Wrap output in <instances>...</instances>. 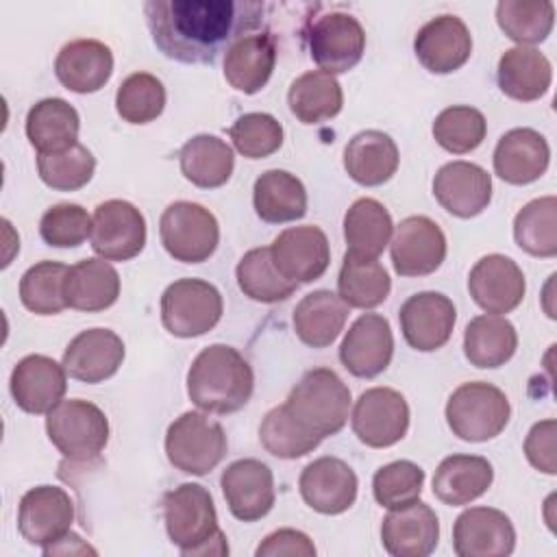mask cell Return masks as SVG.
<instances>
[{
	"label": "cell",
	"mask_w": 557,
	"mask_h": 557,
	"mask_svg": "<svg viewBox=\"0 0 557 557\" xmlns=\"http://www.w3.org/2000/svg\"><path fill=\"white\" fill-rule=\"evenodd\" d=\"M289 111L302 124H320L335 117L344 104L342 85L333 74L311 70L300 74L287 91Z\"/></svg>",
	"instance_id": "ab89813d"
},
{
	"label": "cell",
	"mask_w": 557,
	"mask_h": 557,
	"mask_svg": "<svg viewBox=\"0 0 557 557\" xmlns=\"http://www.w3.org/2000/svg\"><path fill=\"white\" fill-rule=\"evenodd\" d=\"M494 481V468L479 455H450L433 474V494L450 507L470 505L483 496Z\"/></svg>",
	"instance_id": "d6a6232c"
},
{
	"label": "cell",
	"mask_w": 557,
	"mask_h": 557,
	"mask_svg": "<svg viewBox=\"0 0 557 557\" xmlns=\"http://www.w3.org/2000/svg\"><path fill=\"white\" fill-rule=\"evenodd\" d=\"M165 109V87L148 72H135L122 81L115 94V111L128 124H148Z\"/></svg>",
	"instance_id": "c3c4849f"
},
{
	"label": "cell",
	"mask_w": 557,
	"mask_h": 557,
	"mask_svg": "<svg viewBox=\"0 0 557 557\" xmlns=\"http://www.w3.org/2000/svg\"><path fill=\"white\" fill-rule=\"evenodd\" d=\"M394 222L383 202L374 198L355 200L344 215V239L357 257L376 259L392 242Z\"/></svg>",
	"instance_id": "f35d334b"
},
{
	"label": "cell",
	"mask_w": 557,
	"mask_h": 557,
	"mask_svg": "<svg viewBox=\"0 0 557 557\" xmlns=\"http://www.w3.org/2000/svg\"><path fill=\"white\" fill-rule=\"evenodd\" d=\"M431 131L444 150L453 154H466L483 144L487 122L479 109L468 104H453L437 113Z\"/></svg>",
	"instance_id": "7dc6e473"
},
{
	"label": "cell",
	"mask_w": 557,
	"mask_h": 557,
	"mask_svg": "<svg viewBox=\"0 0 557 557\" xmlns=\"http://www.w3.org/2000/svg\"><path fill=\"white\" fill-rule=\"evenodd\" d=\"M159 237L172 259L183 263H202L220 244V224L207 207L178 200L168 205L161 213Z\"/></svg>",
	"instance_id": "9c48e42d"
},
{
	"label": "cell",
	"mask_w": 557,
	"mask_h": 557,
	"mask_svg": "<svg viewBox=\"0 0 557 557\" xmlns=\"http://www.w3.org/2000/svg\"><path fill=\"white\" fill-rule=\"evenodd\" d=\"M255 372L244 355L226 344L202 348L187 370V396L207 413H235L250 400Z\"/></svg>",
	"instance_id": "7a4b0ae2"
},
{
	"label": "cell",
	"mask_w": 557,
	"mask_h": 557,
	"mask_svg": "<svg viewBox=\"0 0 557 557\" xmlns=\"http://www.w3.org/2000/svg\"><path fill=\"white\" fill-rule=\"evenodd\" d=\"M67 265L59 261H39L20 278V300L37 315H57L67 307L63 283Z\"/></svg>",
	"instance_id": "f6af8a7d"
},
{
	"label": "cell",
	"mask_w": 557,
	"mask_h": 557,
	"mask_svg": "<svg viewBox=\"0 0 557 557\" xmlns=\"http://www.w3.org/2000/svg\"><path fill=\"white\" fill-rule=\"evenodd\" d=\"M413 52L429 72L450 74L472 54L470 28L457 15H437L416 33Z\"/></svg>",
	"instance_id": "603a6c76"
},
{
	"label": "cell",
	"mask_w": 557,
	"mask_h": 557,
	"mask_svg": "<svg viewBox=\"0 0 557 557\" xmlns=\"http://www.w3.org/2000/svg\"><path fill=\"white\" fill-rule=\"evenodd\" d=\"M228 511L242 522H257L270 513L276 500L274 474L259 459H237L220 476Z\"/></svg>",
	"instance_id": "d6986e66"
},
{
	"label": "cell",
	"mask_w": 557,
	"mask_h": 557,
	"mask_svg": "<svg viewBox=\"0 0 557 557\" xmlns=\"http://www.w3.org/2000/svg\"><path fill=\"white\" fill-rule=\"evenodd\" d=\"M516 548L511 518L494 507H470L453 527V550L459 557H507Z\"/></svg>",
	"instance_id": "ac0fdd59"
},
{
	"label": "cell",
	"mask_w": 557,
	"mask_h": 557,
	"mask_svg": "<svg viewBox=\"0 0 557 557\" xmlns=\"http://www.w3.org/2000/svg\"><path fill=\"white\" fill-rule=\"evenodd\" d=\"M398 322L405 342L413 350L433 352L450 339L457 309L442 292H418L400 305Z\"/></svg>",
	"instance_id": "2e32d148"
},
{
	"label": "cell",
	"mask_w": 557,
	"mask_h": 557,
	"mask_svg": "<svg viewBox=\"0 0 557 557\" xmlns=\"http://www.w3.org/2000/svg\"><path fill=\"white\" fill-rule=\"evenodd\" d=\"M348 305L331 289H315L302 296L294 309V331L311 348L331 346L348 320Z\"/></svg>",
	"instance_id": "836d02e7"
},
{
	"label": "cell",
	"mask_w": 557,
	"mask_h": 557,
	"mask_svg": "<svg viewBox=\"0 0 557 557\" xmlns=\"http://www.w3.org/2000/svg\"><path fill=\"white\" fill-rule=\"evenodd\" d=\"M163 522L168 537L183 555H228L224 531L211 492L200 483H181L163 496Z\"/></svg>",
	"instance_id": "3957f363"
},
{
	"label": "cell",
	"mask_w": 557,
	"mask_h": 557,
	"mask_svg": "<svg viewBox=\"0 0 557 557\" xmlns=\"http://www.w3.org/2000/svg\"><path fill=\"white\" fill-rule=\"evenodd\" d=\"M357 440L370 448L398 444L409 429V405L392 387H370L361 392L350 416Z\"/></svg>",
	"instance_id": "8fae6325"
},
{
	"label": "cell",
	"mask_w": 557,
	"mask_h": 557,
	"mask_svg": "<svg viewBox=\"0 0 557 557\" xmlns=\"http://www.w3.org/2000/svg\"><path fill=\"white\" fill-rule=\"evenodd\" d=\"M350 403L348 385L331 368H313L292 387L283 405L311 435L324 440L346 426Z\"/></svg>",
	"instance_id": "277c9868"
},
{
	"label": "cell",
	"mask_w": 557,
	"mask_h": 557,
	"mask_svg": "<svg viewBox=\"0 0 557 557\" xmlns=\"http://www.w3.org/2000/svg\"><path fill=\"white\" fill-rule=\"evenodd\" d=\"M392 265L400 276L433 274L446 259V235L440 224L426 215L400 220L389 242Z\"/></svg>",
	"instance_id": "5bb4252c"
},
{
	"label": "cell",
	"mask_w": 557,
	"mask_h": 557,
	"mask_svg": "<svg viewBox=\"0 0 557 557\" xmlns=\"http://www.w3.org/2000/svg\"><path fill=\"white\" fill-rule=\"evenodd\" d=\"M276 65V44L270 33L244 35L224 54V78L242 94L261 91Z\"/></svg>",
	"instance_id": "f1b7e54d"
},
{
	"label": "cell",
	"mask_w": 557,
	"mask_h": 557,
	"mask_svg": "<svg viewBox=\"0 0 557 557\" xmlns=\"http://www.w3.org/2000/svg\"><path fill=\"white\" fill-rule=\"evenodd\" d=\"M511 405L505 392L485 381L461 383L446 403V422L463 442H487L505 431Z\"/></svg>",
	"instance_id": "5b68a950"
},
{
	"label": "cell",
	"mask_w": 557,
	"mask_h": 557,
	"mask_svg": "<svg viewBox=\"0 0 557 557\" xmlns=\"http://www.w3.org/2000/svg\"><path fill=\"white\" fill-rule=\"evenodd\" d=\"M496 22L518 46L542 44L553 30L555 4L548 0H500Z\"/></svg>",
	"instance_id": "ee69618b"
},
{
	"label": "cell",
	"mask_w": 557,
	"mask_h": 557,
	"mask_svg": "<svg viewBox=\"0 0 557 557\" xmlns=\"http://www.w3.org/2000/svg\"><path fill=\"white\" fill-rule=\"evenodd\" d=\"M516 348V326L503 315H476L463 331V355L474 368H500L513 357Z\"/></svg>",
	"instance_id": "74e56055"
},
{
	"label": "cell",
	"mask_w": 557,
	"mask_h": 557,
	"mask_svg": "<svg viewBox=\"0 0 557 557\" xmlns=\"http://www.w3.org/2000/svg\"><path fill=\"white\" fill-rule=\"evenodd\" d=\"M46 431L57 450L74 463H85L100 457L109 442L107 413L98 405L83 398L61 400L48 413Z\"/></svg>",
	"instance_id": "8992f818"
},
{
	"label": "cell",
	"mask_w": 557,
	"mask_h": 557,
	"mask_svg": "<svg viewBox=\"0 0 557 557\" xmlns=\"http://www.w3.org/2000/svg\"><path fill=\"white\" fill-rule=\"evenodd\" d=\"M63 294L76 311H104L120 296V274L107 259H83L67 268Z\"/></svg>",
	"instance_id": "1f68e13d"
},
{
	"label": "cell",
	"mask_w": 557,
	"mask_h": 557,
	"mask_svg": "<svg viewBox=\"0 0 557 557\" xmlns=\"http://www.w3.org/2000/svg\"><path fill=\"white\" fill-rule=\"evenodd\" d=\"M89 239L100 259L128 261L146 246L144 213L128 200H104L91 215Z\"/></svg>",
	"instance_id": "7c38bea8"
},
{
	"label": "cell",
	"mask_w": 557,
	"mask_h": 557,
	"mask_svg": "<svg viewBox=\"0 0 557 557\" xmlns=\"http://www.w3.org/2000/svg\"><path fill=\"white\" fill-rule=\"evenodd\" d=\"M255 213L268 224L300 220L307 213V189L287 170H265L252 187Z\"/></svg>",
	"instance_id": "d590c367"
},
{
	"label": "cell",
	"mask_w": 557,
	"mask_h": 557,
	"mask_svg": "<svg viewBox=\"0 0 557 557\" xmlns=\"http://www.w3.org/2000/svg\"><path fill=\"white\" fill-rule=\"evenodd\" d=\"M398 146L383 131H361L344 148V170L348 176L363 185L376 187L387 183L398 170Z\"/></svg>",
	"instance_id": "f546056e"
},
{
	"label": "cell",
	"mask_w": 557,
	"mask_h": 557,
	"mask_svg": "<svg viewBox=\"0 0 557 557\" xmlns=\"http://www.w3.org/2000/svg\"><path fill=\"white\" fill-rule=\"evenodd\" d=\"M235 276H237V285L244 292V296H248L255 302H263V305H274L281 300H287L298 285L287 281L274 265L272 255H270V246H261V248H252L248 250L237 268H235Z\"/></svg>",
	"instance_id": "b9f144b4"
},
{
	"label": "cell",
	"mask_w": 557,
	"mask_h": 557,
	"mask_svg": "<svg viewBox=\"0 0 557 557\" xmlns=\"http://www.w3.org/2000/svg\"><path fill=\"white\" fill-rule=\"evenodd\" d=\"M516 244L542 259L557 255V198L542 196L527 202L513 218Z\"/></svg>",
	"instance_id": "7bdbcfd3"
},
{
	"label": "cell",
	"mask_w": 557,
	"mask_h": 557,
	"mask_svg": "<svg viewBox=\"0 0 557 557\" xmlns=\"http://www.w3.org/2000/svg\"><path fill=\"white\" fill-rule=\"evenodd\" d=\"M433 196L442 209L468 220L487 209L492 200V176L476 163L450 161L437 170Z\"/></svg>",
	"instance_id": "484cf974"
},
{
	"label": "cell",
	"mask_w": 557,
	"mask_h": 557,
	"mask_svg": "<svg viewBox=\"0 0 557 557\" xmlns=\"http://www.w3.org/2000/svg\"><path fill=\"white\" fill-rule=\"evenodd\" d=\"M389 289L392 281L383 263L376 259L357 257L352 252L344 255L337 276V296L348 307L374 309L387 300Z\"/></svg>",
	"instance_id": "60d3db41"
},
{
	"label": "cell",
	"mask_w": 557,
	"mask_h": 557,
	"mask_svg": "<svg viewBox=\"0 0 557 557\" xmlns=\"http://www.w3.org/2000/svg\"><path fill=\"white\" fill-rule=\"evenodd\" d=\"M226 450L228 442L222 424L202 411H185L168 426V461L185 474H209L226 457Z\"/></svg>",
	"instance_id": "52a82bcc"
},
{
	"label": "cell",
	"mask_w": 557,
	"mask_h": 557,
	"mask_svg": "<svg viewBox=\"0 0 557 557\" xmlns=\"http://www.w3.org/2000/svg\"><path fill=\"white\" fill-rule=\"evenodd\" d=\"M424 485V470L409 461L398 459L381 466L372 476L374 500L385 509L405 507L420 498Z\"/></svg>",
	"instance_id": "f907efd6"
},
{
	"label": "cell",
	"mask_w": 557,
	"mask_h": 557,
	"mask_svg": "<svg viewBox=\"0 0 557 557\" xmlns=\"http://www.w3.org/2000/svg\"><path fill=\"white\" fill-rule=\"evenodd\" d=\"M39 178L57 191H76L85 187L96 172V157L83 144H74L67 150L37 154Z\"/></svg>",
	"instance_id": "681fc988"
},
{
	"label": "cell",
	"mask_w": 557,
	"mask_h": 557,
	"mask_svg": "<svg viewBox=\"0 0 557 557\" xmlns=\"http://www.w3.org/2000/svg\"><path fill=\"white\" fill-rule=\"evenodd\" d=\"M178 161L183 176L202 189L222 187L235 170L233 148L218 135L209 133L187 139L178 152Z\"/></svg>",
	"instance_id": "8d00e7d4"
},
{
	"label": "cell",
	"mask_w": 557,
	"mask_h": 557,
	"mask_svg": "<svg viewBox=\"0 0 557 557\" xmlns=\"http://www.w3.org/2000/svg\"><path fill=\"white\" fill-rule=\"evenodd\" d=\"M307 46L313 63L326 74L352 70L366 52V30L361 22L344 11H331L309 22Z\"/></svg>",
	"instance_id": "30bf717a"
},
{
	"label": "cell",
	"mask_w": 557,
	"mask_h": 557,
	"mask_svg": "<svg viewBox=\"0 0 557 557\" xmlns=\"http://www.w3.org/2000/svg\"><path fill=\"white\" fill-rule=\"evenodd\" d=\"M261 446L278 459H298L320 446V437L311 435L285 405L270 409L259 426Z\"/></svg>",
	"instance_id": "bcb514c9"
},
{
	"label": "cell",
	"mask_w": 557,
	"mask_h": 557,
	"mask_svg": "<svg viewBox=\"0 0 557 557\" xmlns=\"http://www.w3.org/2000/svg\"><path fill=\"white\" fill-rule=\"evenodd\" d=\"M54 74L65 89L94 94L102 89L113 74V52L98 39H74L59 50Z\"/></svg>",
	"instance_id": "83f0119b"
},
{
	"label": "cell",
	"mask_w": 557,
	"mask_h": 557,
	"mask_svg": "<svg viewBox=\"0 0 557 557\" xmlns=\"http://www.w3.org/2000/svg\"><path fill=\"white\" fill-rule=\"evenodd\" d=\"M440 542V520L420 498L389 509L381 522V544L394 557H426Z\"/></svg>",
	"instance_id": "d4e9b609"
},
{
	"label": "cell",
	"mask_w": 557,
	"mask_h": 557,
	"mask_svg": "<svg viewBox=\"0 0 557 557\" xmlns=\"http://www.w3.org/2000/svg\"><path fill=\"white\" fill-rule=\"evenodd\" d=\"M276 270L292 283L318 281L331 263L329 237L320 226H289L270 246Z\"/></svg>",
	"instance_id": "9a60e30c"
},
{
	"label": "cell",
	"mask_w": 557,
	"mask_h": 557,
	"mask_svg": "<svg viewBox=\"0 0 557 557\" xmlns=\"http://www.w3.org/2000/svg\"><path fill=\"white\" fill-rule=\"evenodd\" d=\"M78 111L63 98H44L28 109L26 137L39 154L61 152L78 144Z\"/></svg>",
	"instance_id": "e575fe53"
},
{
	"label": "cell",
	"mask_w": 557,
	"mask_h": 557,
	"mask_svg": "<svg viewBox=\"0 0 557 557\" xmlns=\"http://www.w3.org/2000/svg\"><path fill=\"white\" fill-rule=\"evenodd\" d=\"M9 389L15 405L26 413H50L65 396L67 372L46 355H26L11 372Z\"/></svg>",
	"instance_id": "44dd1931"
},
{
	"label": "cell",
	"mask_w": 557,
	"mask_h": 557,
	"mask_svg": "<svg viewBox=\"0 0 557 557\" xmlns=\"http://www.w3.org/2000/svg\"><path fill=\"white\" fill-rule=\"evenodd\" d=\"M550 146L535 128H511L494 148V172L509 185H529L544 176Z\"/></svg>",
	"instance_id": "4316f807"
},
{
	"label": "cell",
	"mask_w": 557,
	"mask_h": 557,
	"mask_svg": "<svg viewBox=\"0 0 557 557\" xmlns=\"http://www.w3.org/2000/svg\"><path fill=\"white\" fill-rule=\"evenodd\" d=\"M74 500L59 485L30 487L17 507V531L41 550L59 542L74 522Z\"/></svg>",
	"instance_id": "4fadbf2b"
},
{
	"label": "cell",
	"mask_w": 557,
	"mask_h": 557,
	"mask_svg": "<svg viewBox=\"0 0 557 557\" xmlns=\"http://www.w3.org/2000/svg\"><path fill=\"white\" fill-rule=\"evenodd\" d=\"M228 137L246 159H265L283 146V126L270 113H244L228 128Z\"/></svg>",
	"instance_id": "816d5d0a"
},
{
	"label": "cell",
	"mask_w": 557,
	"mask_h": 557,
	"mask_svg": "<svg viewBox=\"0 0 557 557\" xmlns=\"http://www.w3.org/2000/svg\"><path fill=\"white\" fill-rule=\"evenodd\" d=\"M555 435H557V422L553 418H548V420L535 422L524 440V455H527L529 463L535 470L550 474V476L557 472Z\"/></svg>",
	"instance_id": "db71d44e"
},
{
	"label": "cell",
	"mask_w": 557,
	"mask_h": 557,
	"mask_svg": "<svg viewBox=\"0 0 557 557\" xmlns=\"http://www.w3.org/2000/svg\"><path fill=\"white\" fill-rule=\"evenodd\" d=\"M302 500L318 513L337 516L357 500V474L339 457H318L307 463L298 479Z\"/></svg>",
	"instance_id": "ffe728a7"
},
{
	"label": "cell",
	"mask_w": 557,
	"mask_h": 557,
	"mask_svg": "<svg viewBox=\"0 0 557 557\" xmlns=\"http://www.w3.org/2000/svg\"><path fill=\"white\" fill-rule=\"evenodd\" d=\"M257 557H313L315 546L311 537L296 529H278L263 537L255 550Z\"/></svg>",
	"instance_id": "11a10c76"
},
{
	"label": "cell",
	"mask_w": 557,
	"mask_h": 557,
	"mask_svg": "<svg viewBox=\"0 0 557 557\" xmlns=\"http://www.w3.org/2000/svg\"><path fill=\"white\" fill-rule=\"evenodd\" d=\"M124 355V342L115 331L87 329L70 339L61 363L72 379L94 385L111 379L120 370Z\"/></svg>",
	"instance_id": "cb8c5ba5"
},
{
	"label": "cell",
	"mask_w": 557,
	"mask_h": 557,
	"mask_svg": "<svg viewBox=\"0 0 557 557\" xmlns=\"http://www.w3.org/2000/svg\"><path fill=\"white\" fill-rule=\"evenodd\" d=\"M394 357L389 320L381 313L359 315L339 344L342 366L357 379H374L387 370Z\"/></svg>",
	"instance_id": "e0dca14e"
},
{
	"label": "cell",
	"mask_w": 557,
	"mask_h": 557,
	"mask_svg": "<svg viewBox=\"0 0 557 557\" xmlns=\"http://www.w3.org/2000/svg\"><path fill=\"white\" fill-rule=\"evenodd\" d=\"M472 300L492 315L513 311L527 292V281L520 265L505 255L481 257L468 276Z\"/></svg>",
	"instance_id": "7402d4cb"
},
{
	"label": "cell",
	"mask_w": 557,
	"mask_h": 557,
	"mask_svg": "<svg viewBox=\"0 0 557 557\" xmlns=\"http://www.w3.org/2000/svg\"><path fill=\"white\" fill-rule=\"evenodd\" d=\"M220 289L202 278H178L161 296V322L174 337H200L222 318Z\"/></svg>",
	"instance_id": "ba28073f"
},
{
	"label": "cell",
	"mask_w": 557,
	"mask_h": 557,
	"mask_svg": "<svg viewBox=\"0 0 557 557\" xmlns=\"http://www.w3.org/2000/svg\"><path fill=\"white\" fill-rule=\"evenodd\" d=\"M498 87L505 96L531 102L542 98L553 83V65L533 46H516L503 52L496 67Z\"/></svg>",
	"instance_id": "4dcf8cb0"
},
{
	"label": "cell",
	"mask_w": 557,
	"mask_h": 557,
	"mask_svg": "<svg viewBox=\"0 0 557 557\" xmlns=\"http://www.w3.org/2000/svg\"><path fill=\"white\" fill-rule=\"evenodd\" d=\"M39 235L48 246L76 248L91 235V215L76 202H57L44 211Z\"/></svg>",
	"instance_id": "f5cc1de1"
},
{
	"label": "cell",
	"mask_w": 557,
	"mask_h": 557,
	"mask_svg": "<svg viewBox=\"0 0 557 557\" xmlns=\"http://www.w3.org/2000/svg\"><path fill=\"white\" fill-rule=\"evenodd\" d=\"M257 0H146L144 15L154 46L181 63H213L244 33L261 26Z\"/></svg>",
	"instance_id": "6da1fadb"
}]
</instances>
